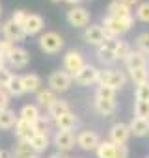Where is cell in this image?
<instances>
[{
  "mask_svg": "<svg viewBox=\"0 0 149 158\" xmlns=\"http://www.w3.org/2000/svg\"><path fill=\"white\" fill-rule=\"evenodd\" d=\"M74 158H82V156H74Z\"/></svg>",
  "mask_w": 149,
  "mask_h": 158,
  "instance_id": "816d5d0a",
  "label": "cell"
},
{
  "mask_svg": "<svg viewBox=\"0 0 149 158\" xmlns=\"http://www.w3.org/2000/svg\"><path fill=\"white\" fill-rule=\"evenodd\" d=\"M49 158H67V156H65L63 152H54V154H50Z\"/></svg>",
  "mask_w": 149,
  "mask_h": 158,
  "instance_id": "bcb514c9",
  "label": "cell"
},
{
  "mask_svg": "<svg viewBox=\"0 0 149 158\" xmlns=\"http://www.w3.org/2000/svg\"><path fill=\"white\" fill-rule=\"evenodd\" d=\"M28 11H24V10H15L13 13H11V21L17 24V26H21L23 30H24V24H26V19H28Z\"/></svg>",
  "mask_w": 149,
  "mask_h": 158,
  "instance_id": "74e56055",
  "label": "cell"
},
{
  "mask_svg": "<svg viewBox=\"0 0 149 158\" xmlns=\"http://www.w3.org/2000/svg\"><path fill=\"white\" fill-rule=\"evenodd\" d=\"M127 82V76L123 71H114V69H108V71H101L99 74V86H106V88H112V89H119L123 88Z\"/></svg>",
  "mask_w": 149,
  "mask_h": 158,
  "instance_id": "3957f363",
  "label": "cell"
},
{
  "mask_svg": "<svg viewBox=\"0 0 149 158\" xmlns=\"http://www.w3.org/2000/svg\"><path fill=\"white\" fill-rule=\"evenodd\" d=\"M56 101H58V97L52 89H39L37 91V106H43L49 110Z\"/></svg>",
  "mask_w": 149,
  "mask_h": 158,
  "instance_id": "484cf974",
  "label": "cell"
},
{
  "mask_svg": "<svg viewBox=\"0 0 149 158\" xmlns=\"http://www.w3.org/2000/svg\"><path fill=\"white\" fill-rule=\"evenodd\" d=\"M95 152L97 158H116V143H112L110 139H103L95 149Z\"/></svg>",
  "mask_w": 149,
  "mask_h": 158,
  "instance_id": "f1b7e54d",
  "label": "cell"
},
{
  "mask_svg": "<svg viewBox=\"0 0 149 158\" xmlns=\"http://www.w3.org/2000/svg\"><path fill=\"white\" fill-rule=\"evenodd\" d=\"M84 65H86V61H84V56H82L80 50H74L73 48V50H69L63 56V71L69 73L71 76H74Z\"/></svg>",
  "mask_w": 149,
  "mask_h": 158,
  "instance_id": "8992f818",
  "label": "cell"
},
{
  "mask_svg": "<svg viewBox=\"0 0 149 158\" xmlns=\"http://www.w3.org/2000/svg\"><path fill=\"white\" fill-rule=\"evenodd\" d=\"M11 154H13V158H30V156H36V151L30 147V143H28V141L19 139Z\"/></svg>",
  "mask_w": 149,
  "mask_h": 158,
  "instance_id": "83f0119b",
  "label": "cell"
},
{
  "mask_svg": "<svg viewBox=\"0 0 149 158\" xmlns=\"http://www.w3.org/2000/svg\"><path fill=\"white\" fill-rule=\"evenodd\" d=\"M97 58L103 63H114L116 60V39H110L106 43H103L101 47H97Z\"/></svg>",
  "mask_w": 149,
  "mask_h": 158,
  "instance_id": "2e32d148",
  "label": "cell"
},
{
  "mask_svg": "<svg viewBox=\"0 0 149 158\" xmlns=\"http://www.w3.org/2000/svg\"><path fill=\"white\" fill-rule=\"evenodd\" d=\"M67 23L74 28H84L90 24V11L82 6H74L67 11Z\"/></svg>",
  "mask_w": 149,
  "mask_h": 158,
  "instance_id": "9c48e42d",
  "label": "cell"
},
{
  "mask_svg": "<svg viewBox=\"0 0 149 158\" xmlns=\"http://www.w3.org/2000/svg\"><path fill=\"white\" fill-rule=\"evenodd\" d=\"M129 74H130V80H132L136 86L149 82V71H147V67H145V69H134V71H129Z\"/></svg>",
  "mask_w": 149,
  "mask_h": 158,
  "instance_id": "4dcf8cb0",
  "label": "cell"
},
{
  "mask_svg": "<svg viewBox=\"0 0 149 158\" xmlns=\"http://www.w3.org/2000/svg\"><path fill=\"white\" fill-rule=\"evenodd\" d=\"M95 110L101 114V115H112L116 110H117V104L116 101H101V99H95Z\"/></svg>",
  "mask_w": 149,
  "mask_h": 158,
  "instance_id": "f546056e",
  "label": "cell"
},
{
  "mask_svg": "<svg viewBox=\"0 0 149 158\" xmlns=\"http://www.w3.org/2000/svg\"><path fill=\"white\" fill-rule=\"evenodd\" d=\"M136 48L149 56V32H143L136 37Z\"/></svg>",
  "mask_w": 149,
  "mask_h": 158,
  "instance_id": "8d00e7d4",
  "label": "cell"
},
{
  "mask_svg": "<svg viewBox=\"0 0 149 158\" xmlns=\"http://www.w3.org/2000/svg\"><path fill=\"white\" fill-rule=\"evenodd\" d=\"M54 145L58 149V152H67L74 147V143H77V136L73 134V130H56L54 134Z\"/></svg>",
  "mask_w": 149,
  "mask_h": 158,
  "instance_id": "ba28073f",
  "label": "cell"
},
{
  "mask_svg": "<svg viewBox=\"0 0 149 158\" xmlns=\"http://www.w3.org/2000/svg\"><path fill=\"white\" fill-rule=\"evenodd\" d=\"M15 130V136H17V139H24V141H28L34 134H36V130H34V127H32V123H28V121H24V119H17V123H15V127H13Z\"/></svg>",
  "mask_w": 149,
  "mask_h": 158,
  "instance_id": "ac0fdd59",
  "label": "cell"
},
{
  "mask_svg": "<svg viewBox=\"0 0 149 158\" xmlns=\"http://www.w3.org/2000/svg\"><path fill=\"white\" fill-rule=\"evenodd\" d=\"M82 37H84V41L88 45H95V47H101L103 43L110 41V37L106 35V32H104V28L101 24H90V26H86Z\"/></svg>",
  "mask_w": 149,
  "mask_h": 158,
  "instance_id": "52a82bcc",
  "label": "cell"
},
{
  "mask_svg": "<svg viewBox=\"0 0 149 158\" xmlns=\"http://www.w3.org/2000/svg\"><path fill=\"white\" fill-rule=\"evenodd\" d=\"M99 74H101V71L95 65L86 63L77 74L73 76V80H74V84H79V86H92V84L99 82Z\"/></svg>",
  "mask_w": 149,
  "mask_h": 158,
  "instance_id": "5b68a950",
  "label": "cell"
},
{
  "mask_svg": "<svg viewBox=\"0 0 149 158\" xmlns=\"http://www.w3.org/2000/svg\"><path fill=\"white\" fill-rule=\"evenodd\" d=\"M0 15H2V8H0Z\"/></svg>",
  "mask_w": 149,
  "mask_h": 158,
  "instance_id": "f907efd6",
  "label": "cell"
},
{
  "mask_svg": "<svg viewBox=\"0 0 149 158\" xmlns=\"http://www.w3.org/2000/svg\"><path fill=\"white\" fill-rule=\"evenodd\" d=\"M6 60H8L10 67L23 69V67H26V65H28V61H30V54H28V50H26V48H23V47H15V48H13V52H11Z\"/></svg>",
  "mask_w": 149,
  "mask_h": 158,
  "instance_id": "4fadbf2b",
  "label": "cell"
},
{
  "mask_svg": "<svg viewBox=\"0 0 149 158\" xmlns=\"http://www.w3.org/2000/svg\"><path fill=\"white\" fill-rule=\"evenodd\" d=\"M0 158H2V152H0Z\"/></svg>",
  "mask_w": 149,
  "mask_h": 158,
  "instance_id": "f5cc1de1",
  "label": "cell"
},
{
  "mask_svg": "<svg viewBox=\"0 0 149 158\" xmlns=\"http://www.w3.org/2000/svg\"><path fill=\"white\" fill-rule=\"evenodd\" d=\"M134 117L149 119V102H143V101H136V102H134Z\"/></svg>",
  "mask_w": 149,
  "mask_h": 158,
  "instance_id": "e575fe53",
  "label": "cell"
},
{
  "mask_svg": "<svg viewBox=\"0 0 149 158\" xmlns=\"http://www.w3.org/2000/svg\"><path fill=\"white\" fill-rule=\"evenodd\" d=\"M63 2H67V4H71V6L74 8V6H77V4L80 2V0H63Z\"/></svg>",
  "mask_w": 149,
  "mask_h": 158,
  "instance_id": "7dc6e473",
  "label": "cell"
},
{
  "mask_svg": "<svg viewBox=\"0 0 149 158\" xmlns=\"http://www.w3.org/2000/svg\"><path fill=\"white\" fill-rule=\"evenodd\" d=\"M28 143H30V147L36 151V154L37 152H43V151H47L49 149V145H50V139H49V136L47 134H34L30 139H28Z\"/></svg>",
  "mask_w": 149,
  "mask_h": 158,
  "instance_id": "603a6c76",
  "label": "cell"
},
{
  "mask_svg": "<svg viewBox=\"0 0 149 158\" xmlns=\"http://www.w3.org/2000/svg\"><path fill=\"white\" fill-rule=\"evenodd\" d=\"M130 128V136L136 138H143L149 134V119H142V117H132V121L129 123Z\"/></svg>",
  "mask_w": 149,
  "mask_h": 158,
  "instance_id": "d6986e66",
  "label": "cell"
},
{
  "mask_svg": "<svg viewBox=\"0 0 149 158\" xmlns=\"http://www.w3.org/2000/svg\"><path fill=\"white\" fill-rule=\"evenodd\" d=\"M15 48V43L8 41V39H0V54H2L4 58H8Z\"/></svg>",
  "mask_w": 149,
  "mask_h": 158,
  "instance_id": "ab89813d",
  "label": "cell"
},
{
  "mask_svg": "<svg viewBox=\"0 0 149 158\" xmlns=\"http://www.w3.org/2000/svg\"><path fill=\"white\" fill-rule=\"evenodd\" d=\"M43 28H45L43 17L37 15V13H30L28 19H26V24H24V34H26V35H36V34H39Z\"/></svg>",
  "mask_w": 149,
  "mask_h": 158,
  "instance_id": "e0dca14e",
  "label": "cell"
},
{
  "mask_svg": "<svg viewBox=\"0 0 149 158\" xmlns=\"http://www.w3.org/2000/svg\"><path fill=\"white\" fill-rule=\"evenodd\" d=\"M23 84L26 93H37L41 89V78L36 73H28V74H23Z\"/></svg>",
  "mask_w": 149,
  "mask_h": 158,
  "instance_id": "7402d4cb",
  "label": "cell"
},
{
  "mask_svg": "<svg viewBox=\"0 0 149 158\" xmlns=\"http://www.w3.org/2000/svg\"><path fill=\"white\" fill-rule=\"evenodd\" d=\"M30 158H37V154H36V156H30Z\"/></svg>",
  "mask_w": 149,
  "mask_h": 158,
  "instance_id": "c3c4849f",
  "label": "cell"
},
{
  "mask_svg": "<svg viewBox=\"0 0 149 158\" xmlns=\"http://www.w3.org/2000/svg\"><path fill=\"white\" fill-rule=\"evenodd\" d=\"M63 37L58 34V32H45L41 37H39V48L45 52V54H56L63 48Z\"/></svg>",
  "mask_w": 149,
  "mask_h": 158,
  "instance_id": "277c9868",
  "label": "cell"
},
{
  "mask_svg": "<svg viewBox=\"0 0 149 158\" xmlns=\"http://www.w3.org/2000/svg\"><path fill=\"white\" fill-rule=\"evenodd\" d=\"M116 158H129L127 145H116Z\"/></svg>",
  "mask_w": 149,
  "mask_h": 158,
  "instance_id": "7bdbcfd3",
  "label": "cell"
},
{
  "mask_svg": "<svg viewBox=\"0 0 149 158\" xmlns=\"http://www.w3.org/2000/svg\"><path fill=\"white\" fill-rule=\"evenodd\" d=\"M54 123H56V128L58 130H73L74 127L79 125V119H77V115H74L73 112H67V114L60 115Z\"/></svg>",
  "mask_w": 149,
  "mask_h": 158,
  "instance_id": "44dd1931",
  "label": "cell"
},
{
  "mask_svg": "<svg viewBox=\"0 0 149 158\" xmlns=\"http://www.w3.org/2000/svg\"><path fill=\"white\" fill-rule=\"evenodd\" d=\"M106 13L108 17H116V19H127V17H132V11L130 8L123 2V0H112L106 8Z\"/></svg>",
  "mask_w": 149,
  "mask_h": 158,
  "instance_id": "9a60e30c",
  "label": "cell"
},
{
  "mask_svg": "<svg viewBox=\"0 0 149 158\" xmlns=\"http://www.w3.org/2000/svg\"><path fill=\"white\" fill-rule=\"evenodd\" d=\"M11 74H13V73H11L8 67H6V69H0V88H2V89L8 86L10 78H11Z\"/></svg>",
  "mask_w": 149,
  "mask_h": 158,
  "instance_id": "60d3db41",
  "label": "cell"
},
{
  "mask_svg": "<svg viewBox=\"0 0 149 158\" xmlns=\"http://www.w3.org/2000/svg\"><path fill=\"white\" fill-rule=\"evenodd\" d=\"M67 112H71V108H69V104L65 102V101H62V99H58L49 110H47V115L50 117V121H56L60 115H63V114H67Z\"/></svg>",
  "mask_w": 149,
  "mask_h": 158,
  "instance_id": "d4e9b609",
  "label": "cell"
},
{
  "mask_svg": "<svg viewBox=\"0 0 149 158\" xmlns=\"http://www.w3.org/2000/svg\"><path fill=\"white\" fill-rule=\"evenodd\" d=\"M41 115V112H39V108H37V104H24L23 108H21V112H19V117L21 119H24V121H28V123H36V119Z\"/></svg>",
  "mask_w": 149,
  "mask_h": 158,
  "instance_id": "4316f807",
  "label": "cell"
},
{
  "mask_svg": "<svg viewBox=\"0 0 149 158\" xmlns=\"http://www.w3.org/2000/svg\"><path fill=\"white\" fill-rule=\"evenodd\" d=\"M132 24H134V17H127V19H116V17H104L103 19V28H104V32H106V35L110 37V39H117L119 35H123V34H127L130 28H132Z\"/></svg>",
  "mask_w": 149,
  "mask_h": 158,
  "instance_id": "6da1fadb",
  "label": "cell"
},
{
  "mask_svg": "<svg viewBox=\"0 0 149 158\" xmlns=\"http://www.w3.org/2000/svg\"><path fill=\"white\" fill-rule=\"evenodd\" d=\"M4 89L8 91L10 97H21V95H24L26 91H24V84H23V76L21 74H11L10 82H8V86Z\"/></svg>",
  "mask_w": 149,
  "mask_h": 158,
  "instance_id": "ffe728a7",
  "label": "cell"
},
{
  "mask_svg": "<svg viewBox=\"0 0 149 158\" xmlns=\"http://www.w3.org/2000/svg\"><path fill=\"white\" fill-rule=\"evenodd\" d=\"M52 2H60V0H52Z\"/></svg>",
  "mask_w": 149,
  "mask_h": 158,
  "instance_id": "681fc988",
  "label": "cell"
},
{
  "mask_svg": "<svg viewBox=\"0 0 149 158\" xmlns=\"http://www.w3.org/2000/svg\"><path fill=\"white\" fill-rule=\"evenodd\" d=\"M17 119L19 117L15 115L13 110H10V108L0 110V130H10V128H13L15 123H17Z\"/></svg>",
  "mask_w": 149,
  "mask_h": 158,
  "instance_id": "cb8c5ba5",
  "label": "cell"
},
{
  "mask_svg": "<svg viewBox=\"0 0 149 158\" xmlns=\"http://www.w3.org/2000/svg\"><path fill=\"white\" fill-rule=\"evenodd\" d=\"M101 143V138L97 132L93 130H82L79 136H77V145L82 149V151H95Z\"/></svg>",
  "mask_w": 149,
  "mask_h": 158,
  "instance_id": "30bf717a",
  "label": "cell"
},
{
  "mask_svg": "<svg viewBox=\"0 0 149 158\" xmlns=\"http://www.w3.org/2000/svg\"><path fill=\"white\" fill-rule=\"evenodd\" d=\"M10 99H11V97L8 95V91L0 88V110H6V108H10Z\"/></svg>",
  "mask_w": 149,
  "mask_h": 158,
  "instance_id": "b9f144b4",
  "label": "cell"
},
{
  "mask_svg": "<svg viewBox=\"0 0 149 158\" xmlns=\"http://www.w3.org/2000/svg\"><path fill=\"white\" fill-rule=\"evenodd\" d=\"M130 138V128L125 123H114L110 127V141L116 145H125Z\"/></svg>",
  "mask_w": 149,
  "mask_h": 158,
  "instance_id": "7c38bea8",
  "label": "cell"
},
{
  "mask_svg": "<svg viewBox=\"0 0 149 158\" xmlns=\"http://www.w3.org/2000/svg\"><path fill=\"white\" fill-rule=\"evenodd\" d=\"M130 50H132V48H130V45H129L127 41L116 39V60H123V61H125V58L129 56Z\"/></svg>",
  "mask_w": 149,
  "mask_h": 158,
  "instance_id": "d6a6232c",
  "label": "cell"
},
{
  "mask_svg": "<svg viewBox=\"0 0 149 158\" xmlns=\"http://www.w3.org/2000/svg\"><path fill=\"white\" fill-rule=\"evenodd\" d=\"M47 84H49V89H52L54 93H63V91H67V89L71 88L73 76H71L69 73H65L63 69H58V71L50 73Z\"/></svg>",
  "mask_w": 149,
  "mask_h": 158,
  "instance_id": "7a4b0ae2",
  "label": "cell"
},
{
  "mask_svg": "<svg viewBox=\"0 0 149 158\" xmlns=\"http://www.w3.org/2000/svg\"><path fill=\"white\" fill-rule=\"evenodd\" d=\"M125 67L129 71H134V69H145L147 67V54H143L142 50H130L129 56L125 58Z\"/></svg>",
  "mask_w": 149,
  "mask_h": 158,
  "instance_id": "5bb4252c",
  "label": "cell"
},
{
  "mask_svg": "<svg viewBox=\"0 0 149 158\" xmlns=\"http://www.w3.org/2000/svg\"><path fill=\"white\" fill-rule=\"evenodd\" d=\"M136 19L142 23H149V2H140L136 8Z\"/></svg>",
  "mask_w": 149,
  "mask_h": 158,
  "instance_id": "d590c367",
  "label": "cell"
},
{
  "mask_svg": "<svg viewBox=\"0 0 149 158\" xmlns=\"http://www.w3.org/2000/svg\"><path fill=\"white\" fill-rule=\"evenodd\" d=\"M6 63H8V60H6L2 54H0V69H6Z\"/></svg>",
  "mask_w": 149,
  "mask_h": 158,
  "instance_id": "f6af8a7d",
  "label": "cell"
},
{
  "mask_svg": "<svg viewBox=\"0 0 149 158\" xmlns=\"http://www.w3.org/2000/svg\"><path fill=\"white\" fill-rule=\"evenodd\" d=\"M95 99H101V101H116V89L106 88V86H99L97 91H95Z\"/></svg>",
  "mask_w": 149,
  "mask_h": 158,
  "instance_id": "836d02e7",
  "label": "cell"
},
{
  "mask_svg": "<svg viewBox=\"0 0 149 158\" xmlns=\"http://www.w3.org/2000/svg\"><path fill=\"white\" fill-rule=\"evenodd\" d=\"M134 97H136V101H143V102H149V82L136 86Z\"/></svg>",
  "mask_w": 149,
  "mask_h": 158,
  "instance_id": "f35d334b",
  "label": "cell"
},
{
  "mask_svg": "<svg viewBox=\"0 0 149 158\" xmlns=\"http://www.w3.org/2000/svg\"><path fill=\"white\" fill-rule=\"evenodd\" d=\"M0 30H2V34H4V39H8V41H11V43H19V41H23V39L26 37L24 30H23L21 26H17L11 19L6 21L4 24H0Z\"/></svg>",
  "mask_w": 149,
  "mask_h": 158,
  "instance_id": "8fae6325",
  "label": "cell"
},
{
  "mask_svg": "<svg viewBox=\"0 0 149 158\" xmlns=\"http://www.w3.org/2000/svg\"><path fill=\"white\" fill-rule=\"evenodd\" d=\"M32 127H34V130H36L37 134H47L49 128H50V117H49V115H39Z\"/></svg>",
  "mask_w": 149,
  "mask_h": 158,
  "instance_id": "1f68e13d",
  "label": "cell"
},
{
  "mask_svg": "<svg viewBox=\"0 0 149 158\" xmlns=\"http://www.w3.org/2000/svg\"><path fill=\"white\" fill-rule=\"evenodd\" d=\"M123 2H125L129 8H134V6H138V4H140V0H123Z\"/></svg>",
  "mask_w": 149,
  "mask_h": 158,
  "instance_id": "ee69618b",
  "label": "cell"
}]
</instances>
